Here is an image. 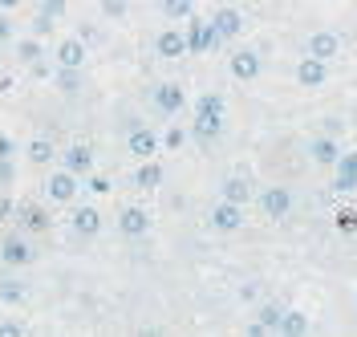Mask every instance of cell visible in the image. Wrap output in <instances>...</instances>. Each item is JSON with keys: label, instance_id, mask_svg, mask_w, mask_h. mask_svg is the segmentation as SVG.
Returning a JSON list of instances; mask_svg holds the SVG:
<instances>
[{"label": "cell", "instance_id": "6da1fadb", "mask_svg": "<svg viewBox=\"0 0 357 337\" xmlns=\"http://www.w3.org/2000/svg\"><path fill=\"white\" fill-rule=\"evenodd\" d=\"M183 33H187V53L191 57H203V53H211V49L223 45V37L211 29V21H199V17H187L183 21Z\"/></svg>", "mask_w": 357, "mask_h": 337}, {"label": "cell", "instance_id": "7a4b0ae2", "mask_svg": "<svg viewBox=\"0 0 357 337\" xmlns=\"http://www.w3.org/2000/svg\"><path fill=\"white\" fill-rule=\"evenodd\" d=\"M126 151H130L138 163H142V158H155L158 155V135L151 126H142L138 118H130V122H126Z\"/></svg>", "mask_w": 357, "mask_h": 337}, {"label": "cell", "instance_id": "3957f363", "mask_svg": "<svg viewBox=\"0 0 357 337\" xmlns=\"http://www.w3.org/2000/svg\"><path fill=\"white\" fill-rule=\"evenodd\" d=\"M260 211H264V220H272V224L289 220L292 191H289V187H264V191H260Z\"/></svg>", "mask_w": 357, "mask_h": 337}, {"label": "cell", "instance_id": "277c9868", "mask_svg": "<svg viewBox=\"0 0 357 337\" xmlns=\"http://www.w3.org/2000/svg\"><path fill=\"white\" fill-rule=\"evenodd\" d=\"M207 224L215 227V232H240V227H244V203L220 200L207 211Z\"/></svg>", "mask_w": 357, "mask_h": 337}, {"label": "cell", "instance_id": "5b68a950", "mask_svg": "<svg viewBox=\"0 0 357 337\" xmlns=\"http://www.w3.org/2000/svg\"><path fill=\"white\" fill-rule=\"evenodd\" d=\"M77 187H82V179H77L73 171H66V167H61V171H53V175H49V183H45V195H49L53 203H73V200H77Z\"/></svg>", "mask_w": 357, "mask_h": 337}, {"label": "cell", "instance_id": "8992f818", "mask_svg": "<svg viewBox=\"0 0 357 337\" xmlns=\"http://www.w3.org/2000/svg\"><path fill=\"white\" fill-rule=\"evenodd\" d=\"M33 248H29V240H24L21 232H8L4 236V244H0V260L8 264V269H24V264H33Z\"/></svg>", "mask_w": 357, "mask_h": 337}, {"label": "cell", "instance_id": "52a82bcc", "mask_svg": "<svg viewBox=\"0 0 357 337\" xmlns=\"http://www.w3.org/2000/svg\"><path fill=\"white\" fill-rule=\"evenodd\" d=\"M305 53L317 57V61H333V57H341V37H337L333 29H317V33H309Z\"/></svg>", "mask_w": 357, "mask_h": 337}, {"label": "cell", "instance_id": "ba28073f", "mask_svg": "<svg viewBox=\"0 0 357 337\" xmlns=\"http://www.w3.org/2000/svg\"><path fill=\"white\" fill-rule=\"evenodd\" d=\"M155 49L162 61H178V57H187V33L178 24H171V29H162L155 37Z\"/></svg>", "mask_w": 357, "mask_h": 337}, {"label": "cell", "instance_id": "9c48e42d", "mask_svg": "<svg viewBox=\"0 0 357 337\" xmlns=\"http://www.w3.org/2000/svg\"><path fill=\"white\" fill-rule=\"evenodd\" d=\"M211 29L220 33L223 41H236V37L244 33V13H240V8H231V4H223V8L211 13Z\"/></svg>", "mask_w": 357, "mask_h": 337}, {"label": "cell", "instance_id": "30bf717a", "mask_svg": "<svg viewBox=\"0 0 357 337\" xmlns=\"http://www.w3.org/2000/svg\"><path fill=\"white\" fill-rule=\"evenodd\" d=\"M227 69H231V77H236V82H256V77H260V69H264V61H260V53H256V49H240V53H231Z\"/></svg>", "mask_w": 357, "mask_h": 337}, {"label": "cell", "instance_id": "8fae6325", "mask_svg": "<svg viewBox=\"0 0 357 337\" xmlns=\"http://www.w3.org/2000/svg\"><path fill=\"white\" fill-rule=\"evenodd\" d=\"M296 82L305 86V90H321L325 82H329V61H317V57H301V66H296Z\"/></svg>", "mask_w": 357, "mask_h": 337}, {"label": "cell", "instance_id": "7c38bea8", "mask_svg": "<svg viewBox=\"0 0 357 337\" xmlns=\"http://www.w3.org/2000/svg\"><path fill=\"white\" fill-rule=\"evenodd\" d=\"M53 57H57V66L61 69H82L86 66V57H89V49H86L82 37H66L61 45L53 49Z\"/></svg>", "mask_w": 357, "mask_h": 337}, {"label": "cell", "instance_id": "4fadbf2b", "mask_svg": "<svg viewBox=\"0 0 357 337\" xmlns=\"http://www.w3.org/2000/svg\"><path fill=\"white\" fill-rule=\"evenodd\" d=\"M220 130H223V114H195V122H191V138L199 142L203 151L220 138Z\"/></svg>", "mask_w": 357, "mask_h": 337}, {"label": "cell", "instance_id": "5bb4252c", "mask_svg": "<svg viewBox=\"0 0 357 337\" xmlns=\"http://www.w3.org/2000/svg\"><path fill=\"white\" fill-rule=\"evenodd\" d=\"M155 110L158 114H183V106H187V93L178 90L175 82H162V86H155Z\"/></svg>", "mask_w": 357, "mask_h": 337}, {"label": "cell", "instance_id": "9a60e30c", "mask_svg": "<svg viewBox=\"0 0 357 337\" xmlns=\"http://www.w3.org/2000/svg\"><path fill=\"white\" fill-rule=\"evenodd\" d=\"M118 232L130 236V240H142V236L151 232V216H146L142 207H122V216H118Z\"/></svg>", "mask_w": 357, "mask_h": 337}, {"label": "cell", "instance_id": "2e32d148", "mask_svg": "<svg viewBox=\"0 0 357 337\" xmlns=\"http://www.w3.org/2000/svg\"><path fill=\"white\" fill-rule=\"evenodd\" d=\"M61 167H66V171H73L77 179H86L89 171H93V151H89L86 142H73L66 155H61Z\"/></svg>", "mask_w": 357, "mask_h": 337}, {"label": "cell", "instance_id": "e0dca14e", "mask_svg": "<svg viewBox=\"0 0 357 337\" xmlns=\"http://www.w3.org/2000/svg\"><path fill=\"white\" fill-rule=\"evenodd\" d=\"M309 155L317 167H333L337 158H341V142L333 135H317V138H309Z\"/></svg>", "mask_w": 357, "mask_h": 337}, {"label": "cell", "instance_id": "ac0fdd59", "mask_svg": "<svg viewBox=\"0 0 357 337\" xmlns=\"http://www.w3.org/2000/svg\"><path fill=\"white\" fill-rule=\"evenodd\" d=\"M333 171H337V179H333L337 191H357V155H345L341 151V158L333 163Z\"/></svg>", "mask_w": 357, "mask_h": 337}, {"label": "cell", "instance_id": "d6986e66", "mask_svg": "<svg viewBox=\"0 0 357 337\" xmlns=\"http://www.w3.org/2000/svg\"><path fill=\"white\" fill-rule=\"evenodd\" d=\"M69 224H73L77 236H86V240H89V236H98V232H102V211H98V207H77Z\"/></svg>", "mask_w": 357, "mask_h": 337}, {"label": "cell", "instance_id": "ffe728a7", "mask_svg": "<svg viewBox=\"0 0 357 337\" xmlns=\"http://www.w3.org/2000/svg\"><path fill=\"white\" fill-rule=\"evenodd\" d=\"M134 183H138L142 191L162 187V163H158V158H142V163H138V171H134Z\"/></svg>", "mask_w": 357, "mask_h": 337}, {"label": "cell", "instance_id": "44dd1931", "mask_svg": "<svg viewBox=\"0 0 357 337\" xmlns=\"http://www.w3.org/2000/svg\"><path fill=\"white\" fill-rule=\"evenodd\" d=\"M220 200H231V203H244L252 200V183L244 179V175H231V179H223L220 183Z\"/></svg>", "mask_w": 357, "mask_h": 337}, {"label": "cell", "instance_id": "7402d4cb", "mask_svg": "<svg viewBox=\"0 0 357 337\" xmlns=\"http://www.w3.org/2000/svg\"><path fill=\"white\" fill-rule=\"evenodd\" d=\"M312 329L309 313H301V309H284V317H280V334L284 337H305Z\"/></svg>", "mask_w": 357, "mask_h": 337}, {"label": "cell", "instance_id": "603a6c76", "mask_svg": "<svg viewBox=\"0 0 357 337\" xmlns=\"http://www.w3.org/2000/svg\"><path fill=\"white\" fill-rule=\"evenodd\" d=\"M45 57V41L41 37H17V61H24V66H33V61H41Z\"/></svg>", "mask_w": 357, "mask_h": 337}, {"label": "cell", "instance_id": "cb8c5ba5", "mask_svg": "<svg viewBox=\"0 0 357 337\" xmlns=\"http://www.w3.org/2000/svg\"><path fill=\"white\" fill-rule=\"evenodd\" d=\"M17 224L29 227V232H45L49 227V216H45L41 207H33V203H21L17 207Z\"/></svg>", "mask_w": 357, "mask_h": 337}, {"label": "cell", "instance_id": "d4e9b609", "mask_svg": "<svg viewBox=\"0 0 357 337\" xmlns=\"http://www.w3.org/2000/svg\"><path fill=\"white\" fill-rule=\"evenodd\" d=\"M24 155H29V163H37V167H49V158L57 155V151H53L49 138H33V142L24 147Z\"/></svg>", "mask_w": 357, "mask_h": 337}, {"label": "cell", "instance_id": "484cf974", "mask_svg": "<svg viewBox=\"0 0 357 337\" xmlns=\"http://www.w3.org/2000/svg\"><path fill=\"white\" fill-rule=\"evenodd\" d=\"M162 17L171 24H178V21H187V17H195V4L191 0H162Z\"/></svg>", "mask_w": 357, "mask_h": 337}, {"label": "cell", "instance_id": "4316f807", "mask_svg": "<svg viewBox=\"0 0 357 337\" xmlns=\"http://www.w3.org/2000/svg\"><path fill=\"white\" fill-rule=\"evenodd\" d=\"M53 82H57V90H61V93H77V90H82V69H61V66H57Z\"/></svg>", "mask_w": 357, "mask_h": 337}, {"label": "cell", "instance_id": "83f0119b", "mask_svg": "<svg viewBox=\"0 0 357 337\" xmlns=\"http://www.w3.org/2000/svg\"><path fill=\"white\" fill-rule=\"evenodd\" d=\"M280 317H284V309H280V305H260V313H256V321L264 325L268 334H280Z\"/></svg>", "mask_w": 357, "mask_h": 337}, {"label": "cell", "instance_id": "f1b7e54d", "mask_svg": "<svg viewBox=\"0 0 357 337\" xmlns=\"http://www.w3.org/2000/svg\"><path fill=\"white\" fill-rule=\"evenodd\" d=\"M227 110V102H223V93H199V102H195V114H223Z\"/></svg>", "mask_w": 357, "mask_h": 337}, {"label": "cell", "instance_id": "f546056e", "mask_svg": "<svg viewBox=\"0 0 357 337\" xmlns=\"http://www.w3.org/2000/svg\"><path fill=\"white\" fill-rule=\"evenodd\" d=\"M0 301L21 305V301H24V285H21V280H13V276H4V280H0Z\"/></svg>", "mask_w": 357, "mask_h": 337}, {"label": "cell", "instance_id": "4dcf8cb0", "mask_svg": "<svg viewBox=\"0 0 357 337\" xmlns=\"http://www.w3.org/2000/svg\"><path fill=\"white\" fill-rule=\"evenodd\" d=\"M102 4V17H110V21H126V13H130V0H98Z\"/></svg>", "mask_w": 357, "mask_h": 337}, {"label": "cell", "instance_id": "1f68e13d", "mask_svg": "<svg viewBox=\"0 0 357 337\" xmlns=\"http://www.w3.org/2000/svg\"><path fill=\"white\" fill-rule=\"evenodd\" d=\"M37 13H45L49 21H61V17H66V0H41Z\"/></svg>", "mask_w": 357, "mask_h": 337}, {"label": "cell", "instance_id": "d6a6232c", "mask_svg": "<svg viewBox=\"0 0 357 337\" xmlns=\"http://www.w3.org/2000/svg\"><path fill=\"white\" fill-rule=\"evenodd\" d=\"M8 41H17V24H13V17L0 8V45H8Z\"/></svg>", "mask_w": 357, "mask_h": 337}, {"label": "cell", "instance_id": "836d02e7", "mask_svg": "<svg viewBox=\"0 0 357 337\" xmlns=\"http://www.w3.org/2000/svg\"><path fill=\"white\" fill-rule=\"evenodd\" d=\"M337 227H341L345 236H354V232H357V211H349V207H341V211H337Z\"/></svg>", "mask_w": 357, "mask_h": 337}, {"label": "cell", "instance_id": "e575fe53", "mask_svg": "<svg viewBox=\"0 0 357 337\" xmlns=\"http://www.w3.org/2000/svg\"><path fill=\"white\" fill-rule=\"evenodd\" d=\"M53 29H57V21H49V17H45V13H37V17H33V37H49V33H53Z\"/></svg>", "mask_w": 357, "mask_h": 337}, {"label": "cell", "instance_id": "d590c367", "mask_svg": "<svg viewBox=\"0 0 357 337\" xmlns=\"http://www.w3.org/2000/svg\"><path fill=\"white\" fill-rule=\"evenodd\" d=\"M162 142H167L171 151H183V147H187V130H183V126H171V130H167V138H162Z\"/></svg>", "mask_w": 357, "mask_h": 337}, {"label": "cell", "instance_id": "8d00e7d4", "mask_svg": "<svg viewBox=\"0 0 357 337\" xmlns=\"http://www.w3.org/2000/svg\"><path fill=\"white\" fill-rule=\"evenodd\" d=\"M82 183H86L93 195H106V191H110V179H102V175H93V171H89V175H86Z\"/></svg>", "mask_w": 357, "mask_h": 337}, {"label": "cell", "instance_id": "74e56055", "mask_svg": "<svg viewBox=\"0 0 357 337\" xmlns=\"http://www.w3.org/2000/svg\"><path fill=\"white\" fill-rule=\"evenodd\" d=\"M13 179H17V167H13V158H0V187H8Z\"/></svg>", "mask_w": 357, "mask_h": 337}, {"label": "cell", "instance_id": "f35d334b", "mask_svg": "<svg viewBox=\"0 0 357 337\" xmlns=\"http://www.w3.org/2000/svg\"><path fill=\"white\" fill-rule=\"evenodd\" d=\"M21 334H24L21 321H0V337H21Z\"/></svg>", "mask_w": 357, "mask_h": 337}, {"label": "cell", "instance_id": "ab89813d", "mask_svg": "<svg viewBox=\"0 0 357 337\" xmlns=\"http://www.w3.org/2000/svg\"><path fill=\"white\" fill-rule=\"evenodd\" d=\"M13 155H17V142L8 135H0V158H13Z\"/></svg>", "mask_w": 357, "mask_h": 337}, {"label": "cell", "instance_id": "60d3db41", "mask_svg": "<svg viewBox=\"0 0 357 337\" xmlns=\"http://www.w3.org/2000/svg\"><path fill=\"white\" fill-rule=\"evenodd\" d=\"M256 297H260V285H244L240 289V301H256Z\"/></svg>", "mask_w": 357, "mask_h": 337}, {"label": "cell", "instance_id": "b9f144b4", "mask_svg": "<svg viewBox=\"0 0 357 337\" xmlns=\"http://www.w3.org/2000/svg\"><path fill=\"white\" fill-rule=\"evenodd\" d=\"M244 334H248V337H264V334H268V329H264V325H260V321H252V325H248Z\"/></svg>", "mask_w": 357, "mask_h": 337}, {"label": "cell", "instance_id": "7bdbcfd3", "mask_svg": "<svg viewBox=\"0 0 357 337\" xmlns=\"http://www.w3.org/2000/svg\"><path fill=\"white\" fill-rule=\"evenodd\" d=\"M17 4H21V0H0V8H4V13H13Z\"/></svg>", "mask_w": 357, "mask_h": 337}]
</instances>
